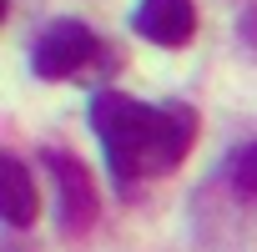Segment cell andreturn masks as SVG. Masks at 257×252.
<instances>
[{
    "label": "cell",
    "instance_id": "cell-1",
    "mask_svg": "<svg viewBox=\"0 0 257 252\" xmlns=\"http://www.w3.org/2000/svg\"><path fill=\"white\" fill-rule=\"evenodd\" d=\"M91 126L101 137V152L111 162V177L121 187L147 182V177H172L192 142H197V111L182 101H132L121 91H96L91 96Z\"/></svg>",
    "mask_w": 257,
    "mask_h": 252
},
{
    "label": "cell",
    "instance_id": "cell-2",
    "mask_svg": "<svg viewBox=\"0 0 257 252\" xmlns=\"http://www.w3.org/2000/svg\"><path fill=\"white\" fill-rule=\"evenodd\" d=\"M96 51H101V41H96L91 26H81V21H56V26H46V31L36 36L31 71H36L41 81H66V76H76L81 66H91Z\"/></svg>",
    "mask_w": 257,
    "mask_h": 252
},
{
    "label": "cell",
    "instance_id": "cell-3",
    "mask_svg": "<svg viewBox=\"0 0 257 252\" xmlns=\"http://www.w3.org/2000/svg\"><path fill=\"white\" fill-rule=\"evenodd\" d=\"M46 167H51L56 192H61V232H66V237L86 232V227L96 222V187H91L86 167H81L76 157H66V152H46Z\"/></svg>",
    "mask_w": 257,
    "mask_h": 252
},
{
    "label": "cell",
    "instance_id": "cell-4",
    "mask_svg": "<svg viewBox=\"0 0 257 252\" xmlns=\"http://www.w3.org/2000/svg\"><path fill=\"white\" fill-rule=\"evenodd\" d=\"M132 26L152 46L177 51V46H187L197 36V6H192V0H142L137 16H132Z\"/></svg>",
    "mask_w": 257,
    "mask_h": 252
},
{
    "label": "cell",
    "instance_id": "cell-5",
    "mask_svg": "<svg viewBox=\"0 0 257 252\" xmlns=\"http://www.w3.org/2000/svg\"><path fill=\"white\" fill-rule=\"evenodd\" d=\"M0 212H6V222L11 227H31L36 222V207H41V197H36V182H31V172H26V162L21 157H0Z\"/></svg>",
    "mask_w": 257,
    "mask_h": 252
},
{
    "label": "cell",
    "instance_id": "cell-6",
    "mask_svg": "<svg viewBox=\"0 0 257 252\" xmlns=\"http://www.w3.org/2000/svg\"><path fill=\"white\" fill-rule=\"evenodd\" d=\"M227 182H232L237 197L257 202V142H247V147H237L227 157Z\"/></svg>",
    "mask_w": 257,
    "mask_h": 252
}]
</instances>
